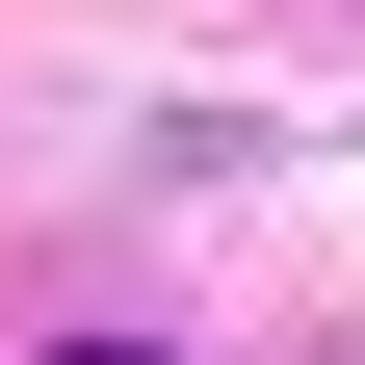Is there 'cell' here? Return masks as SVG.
Instances as JSON below:
<instances>
[{"label": "cell", "instance_id": "cell-1", "mask_svg": "<svg viewBox=\"0 0 365 365\" xmlns=\"http://www.w3.org/2000/svg\"><path fill=\"white\" fill-rule=\"evenodd\" d=\"M53 365H157V339H53Z\"/></svg>", "mask_w": 365, "mask_h": 365}]
</instances>
